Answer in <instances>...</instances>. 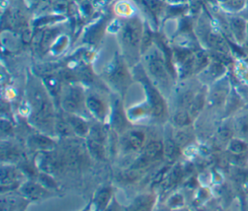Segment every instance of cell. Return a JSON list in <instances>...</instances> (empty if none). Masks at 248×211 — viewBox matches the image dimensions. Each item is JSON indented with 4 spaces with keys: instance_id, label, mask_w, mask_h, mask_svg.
<instances>
[{
    "instance_id": "obj_1",
    "label": "cell",
    "mask_w": 248,
    "mask_h": 211,
    "mask_svg": "<svg viewBox=\"0 0 248 211\" xmlns=\"http://www.w3.org/2000/svg\"><path fill=\"white\" fill-rule=\"evenodd\" d=\"M32 101L35 123L38 126L49 128L53 120V113L50 103L47 101L42 91H36L32 96Z\"/></svg>"
},
{
    "instance_id": "obj_2",
    "label": "cell",
    "mask_w": 248,
    "mask_h": 211,
    "mask_svg": "<svg viewBox=\"0 0 248 211\" xmlns=\"http://www.w3.org/2000/svg\"><path fill=\"white\" fill-rule=\"evenodd\" d=\"M49 151H42L37 158V166L46 173H58L65 166L63 155Z\"/></svg>"
},
{
    "instance_id": "obj_3",
    "label": "cell",
    "mask_w": 248,
    "mask_h": 211,
    "mask_svg": "<svg viewBox=\"0 0 248 211\" xmlns=\"http://www.w3.org/2000/svg\"><path fill=\"white\" fill-rule=\"evenodd\" d=\"M122 38L126 45L138 47L140 43L141 38V25L140 22L137 19L129 20L123 28Z\"/></svg>"
},
{
    "instance_id": "obj_4",
    "label": "cell",
    "mask_w": 248,
    "mask_h": 211,
    "mask_svg": "<svg viewBox=\"0 0 248 211\" xmlns=\"http://www.w3.org/2000/svg\"><path fill=\"white\" fill-rule=\"evenodd\" d=\"M63 159L65 166L71 169H78L84 165L85 154L80 146L71 145L66 149Z\"/></svg>"
},
{
    "instance_id": "obj_5",
    "label": "cell",
    "mask_w": 248,
    "mask_h": 211,
    "mask_svg": "<svg viewBox=\"0 0 248 211\" xmlns=\"http://www.w3.org/2000/svg\"><path fill=\"white\" fill-rule=\"evenodd\" d=\"M83 101V95L79 88H71L69 89L62 99V106L63 108L69 112L73 113L77 111Z\"/></svg>"
},
{
    "instance_id": "obj_6",
    "label": "cell",
    "mask_w": 248,
    "mask_h": 211,
    "mask_svg": "<svg viewBox=\"0 0 248 211\" xmlns=\"http://www.w3.org/2000/svg\"><path fill=\"white\" fill-rule=\"evenodd\" d=\"M164 154V145L160 141H150L144 148L141 158L138 161V166H144L150 161L160 158Z\"/></svg>"
},
{
    "instance_id": "obj_7",
    "label": "cell",
    "mask_w": 248,
    "mask_h": 211,
    "mask_svg": "<svg viewBox=\"0 0 248 211\" xmlns=\"http://www.w3.org/2000/svg\"><path fill=\"white\" fill-rule=\"evenodd\" d=\"M148 70L150 74L158 79H167V71L161 56L158 53H152L148 58Z\"/></svg>"
},
{
    "instance_id": "obj_8",
    "label": "cell",
    "mask_w": 248,
    "mask_h": 211,
    "mask_svg": "<svg viewBox=\"0 0 248 211\" xmlns=\"http://www.w3.org/2000/svg\"><path fill=\"white\" fill-rule=\"evenodd\" d=\"M21 193L23 196L31 198V199H39L43 198L46 196H47V191L45 189L42 185L33 183V182H28L23 184L21 187Z\"/></svg>"
},
{
    "instance_id": "obj_9",
    "label": "cell",
    "mask_w": 248,
    "mask_h": 211,
    "mask_svg": "<svg viewBox=\"0 0 248 211\" xmlns=\"http://www.w3.org/2000/svg\"><path fill=\"white\" fill-rule=\"evenodd\" d=\"M147 95L149 97V103H150V109L154 116H160L164 112V102L161 98V96L157 93L156 90L149 84L146 86Z\"/></svg>"
},
{
    "instance_id": "obj_10",
    "label": "cell",
    "mask_w": 248,
    "mask_h": 211,
    "mask_svg": "<svg viewBox=\"0 0 248 211\" xmlns=\"http://www.w3.org/2000/svg\"><path fill=\"white\" fill-rule=\"evenodd\" d=\"M18 173L13 167H3L1 171V187L7 189L11 187H15L17 183Z\"/></svg>"
},
{
    "instance_id": "obj_11",
    "label": "cell",
    "mask_w": 248,
    "mask_h": 211,
    "mask_svg": "<svg viewBox=\"0 0 248 211\" xmlns=\"http://www.w3.org/2000/svg\"><path fill=\"white\" fill-rule=\"evenodd\" d=\"M103 140L95 139L92 137H88L87 139V149L91 156L97 160H103L105 158V146Z\"/></svg>"
},
{
    "instance_id": "obj_12",
    "label": "cell",
    "mask_w": 248,
    "mask_h": 211,
    "mask_svg": "<svg viewBox=\"0 0 248 211\" xmlns=\"http://www.w3.org/2000/svg\"><path fill=\"white\" fill-rule=\"evenodd\" d=\"M66 119L69 122V124L71 125L74 134H76L79 136H84L89 133V129H88L87 124L83 120H81L80 118H78L77 116H74L72 114H69Z\"/></svg>"
},
{
    "instance_id": "obj_13",
    "label": "cell",
    "mask_w": 248,
    "mask_h": 211,
    "mask_svg": "<svg viewBox=\"0 0 248 211\" xmlns=\"http://www.w3.org/2000/svg\"><path fill=\"white\" fill-rule=\"evenodd\" d=\"M127 146L132 150H139L144 143V135L140 131H132L126 136Z\"/></svg>"
},
{
    "instance_id": "obj_14",
    "label": "cell",
    "mask_w": 248,
    "mask_h": 211,
    "mask_svg": "<svg viewBox=\"0 0 248 211\" xmlns=\"http://www.w3.org/2000/svg\"><path fill=\"white\" fill-rule=\"evenodd\" d=\"M86 106L95 117L103 118L105 114V106L99 99L95 97H88L86 99Z\"/></svg>"
},
{
    "instance_id": "obj_15",
    "label": "cell",
    "mask_w": 248,
    "mask_h": 211,
    "mask_svg": "<svg viewBox=\"0 0 248 211\" xmlns=\"http://www.w3.org/2000/svg\"><path fill=\"white\" fill-rule=\"evenodd\" d=\"M30 145L41 151H49L53 147V142L46 136H34L30 139Z\"/></svg>"
},
{
    "instance_id": "obj_16",
    "label": "cell",
    "mask_w": 248,
    "mask_h": 211,
    "mask_svg": "<svg viewBox=\"0 0 248 211\" xmlns=\"http://www.w3.org/2000/svg\"><path fill=\"white\" fill-rule=\"evenodd\" d=\"M24 204V199L16 196H2L1 207L2 209H17L21 208Z\"/></svg>"
},
{
    "instance_id": "obj_17",
    "label": "cell",
    "mask_w": 248,
    "mask_h": 211,
    "mask_svg": "<svg viewBox=\"0 0 248 211\" xmlns=\"http://www.w3.org/2000/svg\"><path fill=\"white\" fill-rule=\"evenodd\" d=\"M126 77H127V74L124 67L121 64H116L113 67L112 72L110 74L111 80L117 84H121L126 81Z\"/></svg>"
},
{
    "instance_id": "obj_18",
    "label": "cell",
    "mask_w": 248,
    "mask_h": 211,
    "mask_svg": "<svg viewBox=\"0 0 248 211\" xmlns=\"http://www.w3.org/2000/svg\"><path fill=\"white\" fill-rule=\"evenodd\" d=\"M231 27L235 37L239 41H241L243 39L244 32H245V21L242 18H238V17L232 18L231 20Z\"/></svg>"
},
{
    "instance_id": "obj_19",
    "label": "cell",
    "mask_w": 248,
    "mask_h": 211,
    "mask_svg": "<svg viewBox=\"0 0 248 211\" xmlns=\"http://www.w3.org/2000/svg\"><path fill=\"white\" fill-rule=\"evenodd\" d=\"M54 128L56 130V132L63 136H71L74 132L72 130L71 125L69 124V122L67 121V119H56V121L54 122Z\"/></svg>"
},
{
    "instance_id": "obj_20",
    "label": "cell",
    "mask_w": 248,
    "mask_h": 211,
    "mask_svg": "<svg viewBox=\"0 0 248 211\" xmlns=\"http://www.w3.org/2000/svg\"><path fill=\"white\" fill-rule=\"evenodd\" d=\"M110 197V190L108 188H103L99 190L95 196V203L98 208H104Z\"/></svg>"
},
{
    "instance_id": "obj_21",
    "label": "cell",
    "mask_w": 248,
    "mask_h": 211,
    "mask_svg": "<svg viewBox=\"0 0 248 211\" xmlns=\"http://www.w3.org/2000/svg\"><path fill=\"white\" fill-rule=\"evenodd\" d=\"M208 44L215 49L219 51H226L227 50V45L225 41L216 34H210L208 36Z\"/></svg>"
},
{
    "instance_id": "obj_22",
    "label": "cell",
    "mask_w": 248,
    "mask_h": 211,
    "mask_svg": "<svg viewBox=\"0 0 248 211\" xmlns=\"http://www.w3.org/2000/svg\"><path fill=\"white\" fill-rule=\"evenodd\" d=\"M164 155L169 160L174 159L177 155V144L174 140H167L164 144Z\"/></svg>"
},
{
    "instance_id": "obj_23",
    "label": "cell",
    "mask_w": 248,
    "mask_h": 211,
    "mask_svg": "<svg viewBox=\"0 0 248 211\" xmlns=\"http://www.w3.org/2000/svg\"><path fill=\"white\" fill-rule=\"evenodd\" d=\"M189 113H187L186 111L184 110H180V111H177L174 115H173V123L178 126V127H184L186 125L189 124L190 122V117H189Z\"/></svg>"
},
{
    "instance_id": "obj_24",
    "label": "cell",
    "mask_w": 248,
    "mask_h": 211,
    "mask_svg": "<svg viewBox=\"0 0 248 211\" xmlns=\"http://www.w3.org/2000/svg\"><path fill=\"white\" fill-rule=\"evenodd\" d=\"M1 156L3 160H8V161H15L19 158V152L11 146L4 147L2 146V151H1Z\"/></svg>"
},
{
    "instance_id": "obj_25",
    "label": "cell",
    "mask_w": 248,
    "mask_h": 211,
    "mask_svg": "<svg viewBox=\"0 0 248 211\" xmlns=\"http://www.w3.org/2000/svg\"><path fill=\"white\" fill-rule=\"evenodd\" d=\"M202 105H203V98H202V96H201V95L196 96L193 99V101H192V103H191V105L189 106V114L191 116H196L200 112V110L202 109Z\"/></svg>"
},
{
    "instance_id": "obj_26",
    "label": "cell",
    "mask_w": 248,
    "mask_h": 211,
    "mask_svg": "<svg viewBox=\"0 0 248 211\" xmlns=\"http://www.w3.org/2000/svg\"><path fill=\"white\" fill-rule=\"evenodd\" d=\"M113 124L118 130H121L125 126V119L119 106H115V110L113 113Z\"/></svg>"
},
{
    "instance_id": "obj_27",
    "label": "cell",
    "mask_w": 248,
    "mask_h": 211,
    "mask_svg": "<svg viewBox=\"0 0 248 211\" xmlns=\"http://www.w3.org/2000/svg\"><path fill=\"white\" fill-rule=\"evenodd\" d=\"M191 139V135L186 132V131H177L174 135V141L177 145H183L186 144L187 142H189V140Z\"/></svg>"
},
{
    "instance_id": "obj_28",
    "label": "cell",
    "mask_w": 248,
    "mask_h": 211,
    "mask_svg": "<svg viewBox=\"0 0 248 211\" xmlns=\"http://www.w3.org/2000/svg\"><path fill=\"white\" fill-rule=\"evenodd\" d=\"M145 5L148 7V9L154 14L158 15L163 8V3L160 0H144Z\"/></svg>"
},
{
    "instance_id": "obj_29",
    "label": "cell",
    "mask_w": 248,
    "mask_h": 211,
    "mask_svg": "<svg viewBox=\"0 0 248 211\" xmlns=\"http://www.w3.org/2000/svg\"><path fill=\"white\" fill-rule=\"evenodd\" d=\"M193 95L191 92H185L184 94L181 95L180 99H179V104L181 107H188L190 106L192 101H193Z\"/></svg>"
},
{
    "instance_id": "obj_30",
    "label": "cell",
    "mask_w": 248,
    "mask_h": 211,
    "mask_svg": "<svg viewBox=\"0 0 248 211\" xmlns=\"http://www.w3.org/2000/svg\"><path fill=\"white\" fill-rule=\"evenodd\" d=\"M150 204L149 198L148 196H144V197H139V199H137L135 205L137 206V209H147V205Z\"/></svg>"
},
{
    "instance_id": "obj_31",
    "label": "cell",
    "mask_w": 248,
    "mask_h": 211,
    "mask_svg": "<svg viewBox=\"0 0 248 211\" xmlns=\"http://www.w3.org/2000/svg\"><path fill=\"white\" fill-rule=\"evenodd\" d=\"M49 79V78H48ZM47 88L52 94H56L59 91V83L55 78H50L47 81Z\"/></svg>"
},
{
    "instance_id": "obj_32",
    "label": "cell",
    "mask_w": 248,
    "mask_h": 211,
    "mask_svg": "<svg viewBox=\"0 0 248 211\" xmlns=\"http://www.w3.org/2000/svg\"><path fill=\"white\" fill-rule=\"evenodd\" d=\"M179 176H180V169L178 167L173 168L170 175V178H169V185H172V184L176 183Z\"/></svg>"
},
{
    "instance_id": "obj_33",
    "label": "cell",
    "mask_w": 248,
    "mask_h": 211,
    "mask_svg": "<svg viewBox=\"0 0 248 211\" xmlns=\"http://www.w3.org/2000/svg\"><path fill=\"white\" fill-rule=\"evenodd\" d=\"M230 149L232 152L239 153V152H241L244 149V145H243L242 142H240L238 140H233V141H232V143L230 145Z\"/></svg>"
},
{
    "instance_id": "obj_34",
    "label": "cell",
    "mask_w": 248,
    "mask_h": 211,
    "mask_svg": "<svg viewBox=\"0 0 248 211\" xmlns=\"http://www.w3.org/2000/svg\"><path fill=\"white\" fill-rule=\"evenodd\" d=\"M149 43H150V35H149V33L145 32L144 35L141 38V49H142V51L149 45Z\"/></svg>"
},
{
    "instance_id": "obj_35",
    "label": "cell",
    "mask_w": 248,
    "mask_h": 211,
    "mask_svg": "<svg viewBox=\"0 0 248 211\" xmlns=\"http://www.w3.org/2000/svg\"><path fill=\"white\" fill-rule=\"evenodd\" d=\"M11 130H12V128H11V126H10V124L8 122H5V121L1 122V132H2V134H4L5 131L8 134Z\"/></svg>"
},
{
    "instance_id": "obj_36",
    "label": "cell",
    "mask_w": 248,
    "mask_h": 211,
    "mask_svg": "<svg viewBox=\"0 0 248 211\" xmlns=\"http://www.w3.org/2000/svg\"><path fill=\"white\" fill-rule=\"evenodd\" d=\"M220 1H227V0H220Z\"/></svg>"
}]
</instances>
